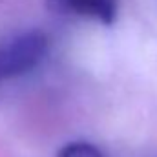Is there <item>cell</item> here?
<instances>
[{
  "mask_svg": "<svg viewBox=\"0 0 157 157\" xmlns=\"http://www.w3.org/2000/svg\"><path fill=\"white\" fill-rule=\"evenodd\" d=\"M48 48V35L39 29H29L0 42V84L37 68Z\"/></svg>",
  "mask_w": 157,
  "mask_h": 157,
  "instance_id": "1",
  "label": "cell"
},
{
  "mask_svg": "<svg viewBox=\"0 0 157 157\" xmlns=\"http://www.w3.org/2000/svg\"><path fill=\"white\" fill-rule=\"evenodd\" d=\"M48 7L59 15L91 18L101 24H113L117 18V0H46Z\"/></svg>",
  "mask_w": 157,
  "mask_h": 157,
  "instance_id": "2",
  "label": "cell"
},
{
  "mask_svg": "<svg viewBox=\"0 0 157 157\" xmlns=\"http://www.w3.org/2000/svg\"><path fill=\"white\" fill-rule=\"evenodd\" d=\"M59 157H104V154L91 143L73 141L60 148Z\"/></svg>",
  "mask_w": 157,
  "mask_h": 157,
  "instance_id": "3",
  "label": "cell"
}]
</instances>
